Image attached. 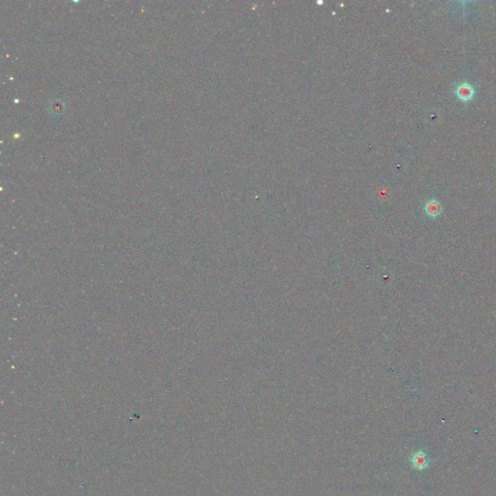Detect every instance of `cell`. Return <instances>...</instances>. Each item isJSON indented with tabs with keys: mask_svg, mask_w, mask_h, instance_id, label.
Segmentation results:
<instances>
[{
	"mask_svg": "<svg viewBox=\"0 0 496 496\" xmlns=\"http://www.w3.org/2000/svg\"><path fill=\"white\" fill-rule=\"evenodd\" d=\"M430 461H431V459L428 458L427 455L421 450L414 453L410 458V462H411L412 467L417 470H420V471L426 469L428 467Z\"/></svg>",
	"mask_w": 496,
	"mask_h": 496,
	"instance_id": "1",
	"label": "cell"
},
{
	"mask_svg": "<svg viewBox=\"0 0 496 496\" xmlns=\"http://www.w3.org/2000/svg\"><path fill=\"white\" fill-rule=\"evenodd\" d=\"M424 211L429 217L435 218L441 213L442 207H441L440 203L437 202L436 200H430L426 203V205L424 207Z\"/></svg>",
	"mask_w": 496,
	"mask_h": 496,
	"instance_id": "3",
	"label": "cell"
},
{
	"mask_svg": "<svg viewBox=\"0 0 496 496\" xmlns=\"http://www.w3.org/2000/svg\"><path fill=\"white\" fill-rule=\"evenodd\" d=\"M456 93H457V96L461 101L466 102V101L471 100L473 98V96L475 94V89L471 84L463 82L457 87Z\"/></svg>",
	"mask_w": 496,
	"mask_h": 496,
	"instance_id": "2",
	"label": "cell"
}]
</instances>
